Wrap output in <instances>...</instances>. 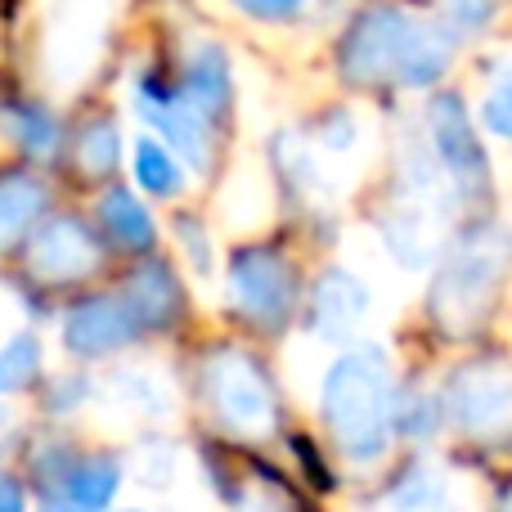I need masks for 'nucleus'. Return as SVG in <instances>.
Here are the masks:
<instances>
[{
  "label": "nucleus",
  "instance_id": "nucleus-11",
  "mask_svg": "<svg viewBox=\"0 0 512 512\" xmlns=\"http://www.w3.org/2000/svg\"><path fill=\"white\" fill-rule=\"evenodd\" d=\"M140 337V319L126 297H86L63 319V342L77 355H108Z\"/></svg>",
  "mask_w": 512,
  "mask_h": 512
},
{
  "label": "nucleus",
  "instance_id": "nucleus-2",
  "mask_svg": "<svg viewBox=\"0 0 512 512\" xmlns=\"http://www.w3.org/2000/svg\"><path fill=\"white\" fill-rule=\"evenodd\" d=\"M324 423L355 463L382 459L396 427V387L382 351H346L324 378Z\"/></svg>",
  "mask_w": 512,
  "mask_h": 512
},
{
  "label": "nucleus",
  "instance_id": "nucleus-21",
  "mask_svg": "<svg viewBox=\"0 0 512 512\" xmlns=\"http://www.w3.org/2000/svg\"><path fill=\"white\" fill-rule=\"evenodd\" d=\"M441 499H445V486L436 481L432 468H423V463L400 472L396 490H391V504H400V508H423V504H441Z\"/></svg>",
  "mask_w": 512,
  "mask_h": 512
},
{
  "label": "nucleus",
  "instance_id": "nucleus-23",
  "mask_svg": "<svg viewBox=\"0 0 512 512\" xmlns=\"http://www.w3.org/2000/svg\"><path fill=\"white\" fill-rule=\"evenodd\" d=\"M441 418V405H436L432 396H423V391H414V396H400L396 400V427L409 436H427L432 432V423Z\"/></svg>",
  "mask_w": 512,
  "mask_h": 512
},
{
  "label": "nucleus",
  "instance_id": "nucleus-17",
  "mask_svg": "<svg viewBox=\"0 0 512 512\" xmlns=\"http://www.w3.org/2000/svg\"><path fill=\"white\" fill-rule=\"evenodd\" d=\"M135 180H140V189H149V194H158V198L180 194V167H176V158H171L162 144H153V140L135 144Z\"/></svg>",
  "mask_w": 512,
  "mask_h": 512
},
{
  "label": "nucleus",
  "instance_id": "nucleus-24",
  "mask_svg": "<svg viewBox=\"0 0 512 512\" xmlns=\"http://www.w3.org/2000/svg\"><path fill=\"white\" fill-rule=\"evenodd\" d=\"M441 14L450 18L459 32H481L495 18V0H441Z\"/></svg>",
  "mask_w": 512,
  "mask_h": 512
},
{
  "label": "nucleus",
  "instance_id": "nucleus-10",
  "mask_svg": "<svg viewBox=\"0 0 512 512\" xmlns=\"http://www.w3.org/2000/svg\"><path fill=\"white\" fill-rule=\"evenodd\" d=\"M135 99H140L144 122L158 126V131L167 135V144H176V149L185 153L198 171H203L207 153H212V122L189 104L185 90H167V86H158L153 77H144L140 90H135Z\"/></svg>",
  "mask_w": 512,
  "mask_h": 512
},
{
  "label": "nucleus",
  "instance_id": "nucleus-1",
  "mask_svg": "<svg viewBox=\"0 0 512 512\" xmlns=\"http://www.w3.org/2000/svg\"><path fill=\"white\" fill-rule=\"evenodd\" d=\"M450 59V36L396 5L360 9L337 41V72L351 86H432Z\"/></svg>",
  "mask_w": 512,
  "mask_h": 512
},
{
  "label": "nucleus",
  "instance_id": "nucleus-7",
  "mask_svg": "<svg viewBox=\"0 0 512 512\" xmlns=\"http://www.w3.org/2000/svg\"><path fill=\"white\" fill-rule=\"evenodd\" d=\"M427 126H432V144L436 158H441L445 176L459 185V194H481L486 189V153H481V140L472 131V117L463 108L459 95H436L432 113H427Z\"/></svg>",
  "mask_w": 512,
  "mask_h": 512
},
{
  "label": "nucleus",
  "instance_id": "nucleus-13",
  "mask_svg": "<svg viewBox=\"0 0 512 512\" xmlns=\"http://www.w3.org/2000/svg\"><path fill=\"white\" fill-rule=\"evenodd\" d=\"M126 306L135 310L140 328H167L180 315V283L167 261H144L126 279Z\"/></svg>",
  "mask_w": 512,
  "mask_h": 512
},
{
  "label": "nucleus",
  "instance_id": "nucleus-14",
  "mask_svg": "<svg viewBox=\"0 0 512 512\" xmlns=\"http://www.w3.org/2000/svg\"><path fill=\"white\" fill-rule=\"evenodd\" d=\"M189 104L207 117V122H221V113L230 108V63L216 45H203V50L189 59V72H185V86Z\"/></svg>",
  "mask_w": 512,
  "mask_h": 512
},
{
  "label": "nucleus",
  "instance_id": "nucleus-15",
  "mask_svg": "<svg viewBox=\"0 0 512 512\" xmlns=\"http://www.w3.org/2000/svg\"><path fill=\"white\" fill-rule=\"evenodd\" d=\"M45 212V185L32 176H0V248L23 239Z\"/></svg>",
  "mask_w": 512,
  "mask_h": 512
},
{
  "label": "nucleus",
  "instance_id": "nucleus-22",
  "mask_svg": "<svg viewBox=\"0 0 512 512\" xmlns=\"http://www.w3.org/2000/svg\"><path fill=\"white\" fill-rule=\"evenodd\" d=\"M481 117H486V126H490L495 135L512 140V63H504V72L495 77V86H490Z\"/></svg>",
  "mask_w": 512,
  "mask_h": 512
},
{
  "label": "nucleus",
  "instance_id": "nucleus-16",
  "mask_svg": "<svg viewBox=\"0 0 512 512\" xmlns=\"http://www.w3.org/2000/svg\"><path fill=\"white\" fill-rule=\"evenodd\" d=\"M99 221H104L108 239H117L122 248H131V252L153 248V221L131 189H108L99 198Z\"/></svg>",
  "mask_w": 512,
  "mask_h": 512
},
{
  "label": "nucleus",
  "instance_id": "nucleus-6",
  "mask_svg": "<svg viewBox=\"0 0 512 512\" xmlns=\"http://www.w3.org/2000/svg\"><path fill=\"white\" fill-rule=\"evenodd\" d=\"M230 292L234 306L261 328H283L297 306V283L279 252L270 248H243L230 261Z\"/></svg>",
  "mask_w": 512,
  "mask_h": 512
},
{
  "label": "nucleus",
  "instance_id": "nucleus-18",
  "mask_svg": "<svg viewBox=\"0 0 512 512\" xmlns=\"http://www.w3.org/2000/svg\"><path fill=\"white\" fill-rule=\"evenodd\" d=\"M36 364H41V346L32 333H18L14 342L0 351V396L9 391H23L36 378Z\"/></svg>",
  "mask_w": 512,
  "mask_h": 512
},
{
  "label": "nucleus",
  "instance_id": "nucleus-20",
  "mask_svg": "<svg viewBox=\"0 0 512 512\" xmlns=\"http://www.w3.org/2000/svg\"><path fill=\"white\" fill-rule=\"evenodd\" d=\"M77 158L86 171L104 176V171L117 167V126L113 122H90L77 140Z\"/></svg>",
  "mask_w": 512,
  "mask_h": 512
},
{
  "label": "nucleus",
  "instance_id": "nucleus-9",
  "mask_svg": "<svg viewBox=\"0 0 512 512\" xmlns=\"http://www.w3.org/2000/svg\"><path fill=\"white\" fill-rule=\"evenodd\" d=\"M27 270L50 279V283L86 279L90 270H99V239L77 221V216L50 221L32 234V243H27Z\"/></svg>",
  "mask_w": 512,
  "mask_h": 512
},
{
  "label": "nucleus",
  "instance_id": "nucleus-25",
  "mask_svg": "<svg viewBox=\"0 0 512 512\" xmlns=\"http://www.w3.org/2000/svg\"><path fill=\"white\" fill-rule=\"evenodd\" d=\"M234 5L252 18H288V14H297L306 0H234Z\"/></svg>",
  "mask_w": 512,
  "mask_h": 512
},
{
  "label": "nucleus",
  "instance_id": "nucleus-8",
  "mask_svg": "<svg viewBox=\"0 0 512 512\" xmlns=\"http://www.w3.org/2000/svg\"><path fill=\"white\" fill-rule=\"evenodd\" d=\"M41 486L54 504H77V508H104L117 495L122 468L104 454H68V450H50L36 463Z\"/></svg>",
  "mask_w": 512,
  "mask_h": 512
},
{
  "label": "nucleus",
  "instance_id": "nucleus-26",
  "mask_svg": "<svg viewBox=\"0 0 512 512\" xmlns=\"http://www.w3.org/2000/svg\"><path fill=\"white\" fill-rule=\"evenodd\" d=\"M0 508H23V495H18V486L9 477H0Z\"/></svg>",
  "mask_w": 512,
  "mask_h": 512
},
{
  "label": "nucleus",
  "instance_id": "nucleus-19",
  "mask_svg": "<svg viewBox=\"0 0 512 512\" xmlns=\"http://www.w3.org/2000/svg\"><path fill=\"white\" fill-rule=\"evenodd\" d=\"M5 126L18 135V140H23V149H32V153L54 149V135H59V126H54L50 117H45L41 108H32V104L5 108Z\"/></svg>",
  "mask_w": 512,
  "mask_h": 512
},
{
  "label": "nucleus",
  "instance_id": "nucleus-4",
  "mask_svg": "<svg viewBox=\"0 0 512 512\" xmlns=\"http://www.w3.org/2000/svg\"><path fill=\"white\" fill-rule=\"evenodd\" d=\"M203 391H207V405L216 409V418H221L230 432H239V436L274 432V418H279L274 387L248 351L221 346V351L207 355Z\"/></svg>",
  "mask_w": 512,
  "mask_h": 512
},
{
  "label": "nucleus",
  "instance_id": "nucleus-12",
  "mask_svg": "<svg viewBox=\"0 0 512 512\" xmlns=\"http://www.w3.org/2000/svg\"><path fill=\"white\" fill-rule=\"evenodd\" d=\"M364 315H369V292H364V283L355 274L328 270L315 283V297H310V328H315V337L346 342V337H355Z\"/></svg>",
  "mask_w": 512,
  "mask_h": 512
},
{
  "label": "nucleus",
  "instance_id": "nucleus-3",
  "mask_svg": "<svg viewBox=\"0 0 512 512\" xmlns=\"http://www.w3.org/2000/svg\"><path fill=\"white\" fill-rule=\"evenodd\" d=\"M512 270V234L504 225H472L450 252L436 274L432 288V319L441 333L472 337L490 319Z\"/></svg>",
  "mask_w": 512,
  "mask_h": 512
},
{
  "label": "nucleus",
  "instance_id": "nucleus-5",
  "mask_svg": "<svg viewBox=\"0 0 512 512\" xmlns=\"http://www.w3.org/2000/svg\"><path fill=\"white\" fill-rule=\"evenodd\" d=\"M441 409L472 436V441L499 445L512 436V364L504 360H472L454 369L445 382Z\"/></svg>",
  "mask_w": 512,
  "mask_h": 512
}]
</instances>
